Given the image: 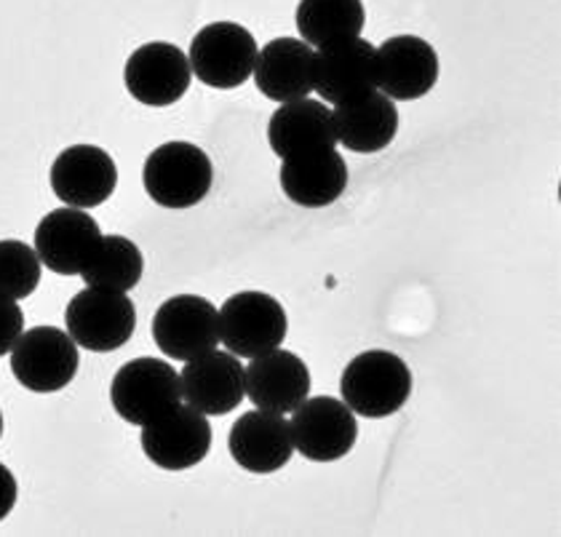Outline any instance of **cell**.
<instances>
[{"label": "cell", "instance_id": "obj_7", "mask_svg": "<svg viewBox=\"0 0 561 537\" xmlns=\"http://www.w3.org/2000/svg\"><path fill=\"white\" fill-rule=\"evenodd\" d=\"M78 345L65 329L35 327L11 347V375L33 393H57L78 375Z\"/></svg>", "mask_w": 561, "mask_h": 537}, {"label": "cell", "instance_id": "obj_24", "mask_svg": "<svg viewBox=\"0 0 561 537\" xmlns=\"http://www.w3.org/2000/svg\"><path fill=\"white\" fill-rule=\"evenodd\" d=\"M145 273V258L131 238L110 233L102 236L94 258L83 267L81 278L87 286H100V289L131 292Z\"/></svg>", "mask_w": 561, "mask_h": 537}, {"label": "cell", "instance_id": "obj_12", "mask_svg": "<svg viewBox=\"0 0 561 537\" xmlns=\"http://www.w3.org/2000/svg\"><path fill=\"white\" fill-rule=\"evenodd\" d=\"M102 241V230L87 209L62 206L41 219L35 228V254L41 265L57 276H81Z\"/></svg>", "mask_w": 561, "mask_h": 537}, {"label": "cell", "instance_id": "obj_17", "mask_svg": "<svg viewBox=\"0 0 561 537\" xmlns=\"http://www.w3.org/2000/svg\"><path fill=\"white\" fill-rule=\"evenodd\" d=\"M243 388L257 409L291 414L310 396V369L297 353L273 347L243 366Z\"/></svg>", "mask_w": 561, "mask_h": 537}, {"label": "cell", "instance_id": "obj_3", "mask_svg": "<svg viewBox=\"0 0 561 537\" xmlns=\"http://www.w3.org/2000/svg\"><path fill=\"white\" fill-rule=\"evenodd\" d=\"M110 404L121 420L142 429L182 404L180 372L163 358H131L110 382Z\"/></svg>", "mask_w": 561, "mask_h": 537}, {"label": "cell", "instance_id": "obj_16", "mask_svg": "<svg viewBox=\"0 0 561 537\" xmlns=\"http://www.w3.org/2000/svg\"><path fill=\"white\" fill-rule=\"evenodd\" d=\"M180 386L182 401L206 418H222L233 412L247 396L241 358L217 347L185 362V369L180 372Z\"/></svg>", "mask_w": 561, "mask_h": 537}, {"label": "cell", "instance_id": "obj_1", "mask_svg": "<svg viewBox=\"0 0 561 537\" xmlns=\"http://www.w3.org/2000/svg\"><path fill=\"white\" fill-rule=\"evenodd\" d=\"M340 390L356 418H390L412 396L410 364L390 351H364L345 366Z\"/></svg>", "mask_w": 561, "mask_h": 537}, {"label": "cell", "instance_id": "obj_2", "mask_svg": "<svg viewBox=\"0 0 561 537\" xmlns=\"http://www.w3.org/2000/svg\"><path fill=\"white\" fill-rule=\"evenodd\" d=\"M215 182V163L198 145L163 142L145 158V193L163 209H191Z\"/></svg>", "mask_w": 561, "mask_h": 537}, {"label": "cell", "instance_id": "obj_10", "mask_svg": "<svg viewBox=\"0 0 561 537\" xmlns=\"http://www.w3.org/2000/svg\"><path fill=\"white\" fill-rule=\"evenodd\" d=\"M193 81L187 54L167 41L134 48L124 67L126 91L145 107H169L187 94Z\"/></svg>", "mask_w": 561, "mask_h": 537}, {"label": "cell", "instance_id": "obj_8", "mask_svg": "<svg viewBox=\"0 0 561 537\" xmlns=\"http://www.w3.org/2000/svg\"><path fill=\"white\" fill-rule=\"evenodd\" d=\"M152 340L172 362H191L219 345V313L206 297L174 295L152 316Z\"/></svg>", "mask_w": 561, "mask_h": 537}, {"label": "cell", "instance_id": "obj_26", "mask_svg": "<svg viewBox=\"0 0 561 537\" xmlns=\"http://www.w3.org/2000/svg\"><path fill=\"white\" fill-rule=\"evenodd\" d=\"M24 332V313L20 302L0 297V356L11 353L20 334Z\"/></svg>", "mask_w": 561, "mask_h": 537}, {"label": "cell", "instance_id": "obj_15", "mask_svg": "<svg viewBox=\"0 0 561 537\" xmlns=\"http://www.w3.org/2000/svg\"><path fill=\"white\" fill-rule=\"evenodd\" d=\"M438 81V54L420 35H393L377 46V89L393 102H414Z\"/></svg>", "mask_w": 561, "mask_h": 537}, {"label": "cell", "instance_id": "obj_22", "mask_svg": "<svg viewBox=\"0 0 561 537\" xmlns=\"http://www.w3.org/2000/svg\"><path fill=\"white\" fill-rule=\"evenodd\" d=\"M267 142L278 158L316 148H337L332 126V107L321 100L284 102L267 121Z\"/></svg>", "mask_w": 561, "mask_h": 537}, {"label": "cell", "instance_id": "obj_4", "mask_svg": "<svg viewBox=\"0 0 561 537\" xmlns=\"http://www.w3.org/2000/svg\"><path fill=\"white\" fill-rule=\"evenodd\" d=\"M217 313L219 345L247 362L280 347L289 332L284 305L267 292H236Z\"/></svg>", "mask_w": 561, "mask_h": 537}, {"label": "cell", "instance_id": "obj_11", "mask_svg": "<svg viewBox=\"0 0 561 537\" xmlns=\"http://www.w3.org/2000/svg\"><path fill=\"white\" fill-rule=\"evenodd\" d=\"M145 457L161 471H187L206 460L211 449V425L206 414L191 404L174 407L163 418L142 425Z\"/></svg>", "mask_w": 561, "mask_h": 537}, {"label": "cell", "instance_id": "obj_6", "mask_svg": "<svg viewBox=\"0 0 561 537\" xmlns=\"http://www.w3.org/2000/svg\"><path fill=\"white\" fill-rule=\"evenodd\" d=\"M257 41L238 22H211L193 35L187 62L204 87L230 91L252 78Z\"/></svg>", "mask_w": 561, "mask_h": 537}, {"label": "cell", "instance_id": "obj_14", "mask_svg": "<svg viewBox=\"0 0 561 537\" xmlns=\"http://www.w3.org/2000/svg\"><path fill=\"white\" fill-rule=\"evenodd\" d=\"M377 89V46L347 38L316 52L313 91L327 105H343Z\"/></svg>", "mask_w": 561, "mask_h": 537}, {"label": "cell", "instance_id": "obj_23", "mask_svg": "<svg viewBox=\"0 0 561 537\" xmlns=\"http://www.w3.org/2000/svg\"><path fill=\"white\" fill-rule=\"evenodd\" d=\"M297 33L313 52L340 41L358 38L367 24L364 0H300L295 14Z\"/></svg>", "mask_w": 561, "mask_h": 537}, {"label": "cell", "instance_id": "obj_28", "mask_svg": "<svg viewBox=\"0 0 561 537\" xmlns=\"http://www.w3.org/2000/svg\"><path fill=\"white\" fill-rule=\"evenodd\" d=\"M0 436H3V412H0Z\"/></svg>", "mask_w": 561, "mask_h": 537}, {"label": "cell", "instance_id": "obj_19", "mask_svg": "<svg viewBox=\"0 0 561 537\" xmlns=\"http://www.w3.org/2000/svg\"><path fill=\"white\" fill-rule=\"evenodd\" d=\"M230 457L249 473H276L295 455V442H291V429L286 414L254 412L241 414L236 420L228 436Z\"/></svg>", "mask_w": 561, "mask_h": 537}, {"label": "cell", "instance_id": "obj_25", "mask_svg": "<svg viewBox=\"0 0 561 537\" xmlns=\"http://www.w3.org/2000/svg\"><path fill=\"white\" fill-rule=\"evenodd\" d=\"M41 260L24 241H0V297L27 300L41 284Z\"/></svg>", "mask_w": 561, "mask_h": 537}, {"label": "cell", "instance_id": "obj_20", "mask_svg": "<svg viewBox=\"0 0 561 537\" xmlns=\"http://www.w3.org/2000/svg\"><path fill=\"white\" fill-rule=\"evenodd\" d=\"M316 52L300 38H273L257 52L254 87L276 105L313 94Z\"/></svg>", "mask_w": 561, "mask_h": 537}, {"label": "cell", "instance_id": "obj_27", "mask_svg": "<svg viewBox=\"0 0 561 537\" xmlns=\"http://www.w3.org/2000/svg\"><path fill=\"white\" fill-rule=\"evenodd\" d=\"M16 498H20V484H16L14 473L0 462V522L14 511Z\"/></svg>", "mask_w": 561, "mask_h": 537}, {"label": "cell", "instance_id": "obj_5", "mask_svg": "<svg viewBox=\"0 0 561 537\" xmlns=\"http://www.w3.org/2000/svg\"><path fill=\"white\" fill-rule=\"evenodd\" d=\"M65 327L78 347L91 353L118 351L137 329V308L129 292L87 286L67 302Z\"/></svg>", "mask_w": 561, "mask_h": 537}, {"label": "cell", "instance_id": "obj_18", "mask_svg": "<svg viewBox=\"0 0 561 537\" xmlns=\"http://www.w3.org/2000/svg\"><path fill=\"white\" fill-rule=\"evenodd\" d=\"M280 191L302 209H324L343 198L347 163L337 148H316L280 158Z\"/></svg>", "mask_w": 561, "mask_h": 537}, {"label": "cell", "instance_id": "obj_21", "mask_svg": "<svg viewBox=\"0 0 561 537\" xmlns=\"http://www.w3.org/2000/svg\"><path fill=\"white\" fill-rule=\"evenodd\" d=\"M334 139L351 152H380L399 134V107L380 89L332 107Z\"/></svg>", "mask_w": 561, "mask_h": 537}, {"label": "cell", "instance_id": "obj_9", "mask_svg": "<svg viewBox=\"0 0 561 537\" xmlns=\"http://www.w3.org/2000/svg\"><path fill=\"white\" fill-rule=\"evenodd\" d=\"M295 452L313 462H334L356 447L358 420L343 399L313 396L291 412L289 420Z\"/></svg>", "mask_w": 561, "mask_h": 537}, {"label": "cell", "instance_id": "obj_13", "mask_svg": "<svg viewBox=\"0 0 561 537\" xmlns=\"http://www.w3.org/2000/svg\"><path fill=\"white\" fill-rule=\"evenodd\" d=\"M51 191L65 206L94 209L118 187V167L107 150L96 145H70L54 158Z\"/></svg>", "mask_w": 561, "mask_h": 537}]
</instances>
